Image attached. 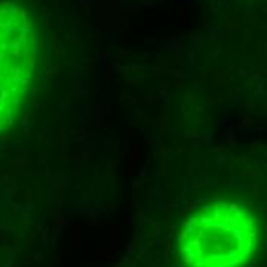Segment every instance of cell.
Returning <instances> with one entry per match:
<instances>
[{
    "label": "cell",
    "instance_id": "6da1fadb",
    "mask_svg": "<svg viewBox=\"0 0 267 267\" xmlns=\"http://www.w3.org/2000/svg\"><path fill=\"white\" fill-rule=\"evenodd\" d=\"M258 221L236 203H212L184 223L178 238L181 267H242L255 253Z\"/></svg>",
    "mask_w": 267,
    "mask_h": 267
},
{
    "label": "cell",
    "instance_id": "7a4b0ae2",
    "mask_svg": "<svg viewBox=\"0 0 267 267\" xmlns=\"http://www.w3.org/2000/svg\"><path fill=\"white\" fill-rule=\"evenodd\" d=\"M37 40L25 8L0 3V135L22 114L35 71Z\"/></svg>",
    "mask_w": 267,
    "mask_h": 267
}]
</instances>
